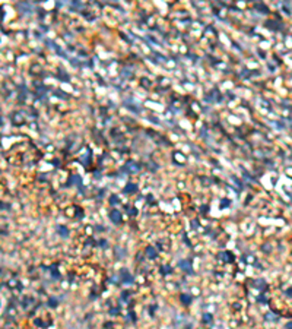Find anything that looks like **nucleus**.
Here are the masks:
<instances>
[{"mask_svg":"<svg viewBox=\"0 0 292 329\" xmlns=\"http://www.w3.org/2000/svg\"><path fill=\"white\" fill-rule=\"evenodd\" d=\"M112 218H114V219H115V221H118V215H117V214H115V212H114V214H112Z\"/></svg>","mask_w":292,"mask_h":329,"instance_id":"1","label":"nucleus"},{"mask_svg":"<svg viewBox=\"0 0 292 329\" xmlns=\"http://www.w3.org/2000/svg\"><path fill=\"white\" fill-rule=\"evenodd\" d=\"M288 328H289V329H292V323H291V325H288Z\"/></svg>","mask_w":292,"mask_h":329,"instance_id":"2","label":"nucleus"}]
</instances>
